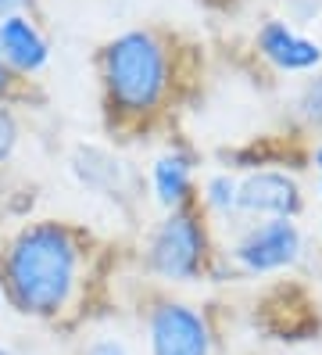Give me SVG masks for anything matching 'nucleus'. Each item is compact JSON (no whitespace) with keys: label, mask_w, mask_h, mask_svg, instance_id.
Masks as SVG:
<instances>
[{"label":"nucleus","mask_w":322,"mask_h":355,"mask_svg":"<svg viewBox=\"0 0 322 355\" xmlns=\"http://www.w3.org/2000/svg\"><path fill=\"white\" fill-rule=\"evenodd\" d=\"M4 298L33 320H57L79 284V244L61 223L21 226L0 266Z\"/></svg>","instance_id":"f257e3e1"},{"label":"nucleus","mask_w":322,"mask_h":355,"mask_svg":"<svg viewBox=\"0 0 322 355\" xmlns=\"http://www.w3.org/2000/svg\"><path fill=\"white\" fill-rule=\"evenodd\" d=\"M100 76H104L107 108L118 119H147L161 108L172 83L168 47L150 29L118 33L104 47Z\"/></svg>","instance_id":"f03ea898"},{"label":"nucleus","mask_w":322,"mask_h":355,"mask_svg":"<svg viewBox=\"0 0 322 355\" xmlns=\"http://www.w3.org/2000/svg\"><path fill=\"white\" fill-rule=\"evenodd\" d=\"M208 262V237L201 219L190 212V208H172L161 219V226L154 230L147 248V266L150 273L161 280H193L204 273Z\"/></svg>","instance_id":"7ed1b4c3"},{"label":"nucleus","mask_w":322,"mask_h":355,"mask_svg":"<svg viewBox=\"0 0 322 355\" xmlns=\"http://www.w3.org/2000/svg\"><path fill=\"white\" fill-rule=\"evenodd\" d=\"M150 355H211L208 320L186 302H158L147 316Z\"/></svg>","instance_id":"20e7f679"},{"label":"nucleus","mask_w":322,"mask_h":355,"mask_svg":"<svg viewBox=\"0 0 322 355\" xmlns=\"http://www.w3.org/2000/svg\"><path fill=\"white\" fill-rule=\"evenodd\" d=\"M236 262L247 273H276L301 259V230L294 219H265L262 226H251L236 244Z\"/></svg>","instance_id":"39448f33"},{"label":"nucleus","mask_w":322,"mask_h":355,"mask_svg":"<svg viewBox=\"0 0 322 355\" xmlns=\"http://www.w3.org/2000/svg\"><path fill=\"white\" fill-rule=\"evenodd\" d=\"M297 208H301V187L287 173L262 169V173H251L236 187V212H244V216L294 219Z\"/></svg>","instance_id":"423d86ee"},{"label":"nucleus","mask_w":322,"mask_h":355,"mask_svg":"<svg viewBox=\"0 0 322 355\" xmlns=\"http://www.w3.org/2000/svg\"><path fill=\"white\" fill-rule=\"evenodd\" d=\"M0 58L8 61L11 72L33 76L51 61V44L26 15H11L0 18Z\"/></svg>","instance_id":"0eeeda50"},{"label":"nucleus","mask_w":322,"mask_h":355,"mask_svg":"<svg viewBox=\"0 0 322 355\" xmlns=\"http://www.w3.org/2000/svg\"><path fill=\"white\" fill-rule=\"evenodd\" d=\"M258 47L279 72H308L322 61V47L315 40L294 33L287 22H265L258 33Z\"/></svg>","instance_id":"6e6552de"},{"label":"nucleus","mask_w":322,"mask_h":355,"mask_svg":"<svg viewBox=\"0 0 322 355\" xmlns=\"http://www.w3.org/2000/svg\"><path fill=\"white\" fill-rule=\"evenodd\" d=\"M150 183H154V194L158 201L168 208H183L190 201V158L179 155V151H165L158 162H154V169H150Z\"/></svg>","instance_id":"1a4fd4ad"},{"label":"nucleus","mask_w":322,"mask_h":355,"mask_svg":"<svg viewBox=\"0 0 322 355\" xmlns=\"http://www.w3.org/2000/svg\"><path fill=\"white\" fill-rule=\"evenodd\" d=\"M75 173L82 183L100 187V191H118L122 187V169L111 155H104L97 148H79L75 155Z\"/></svg>","instance_id":"9d476101"},{"label":"nucleus","mask_w":322,"mask_h":355,"mask_svg":"<svg viewBox=\"0 0 322 355\" xmlns=\"http://www.w3.org/2000/svg\"><path fill=\"white\" fill-rule=\"evenodd\" d=\"M236 183L233 176H211L208 180V194H204V201H208V208H215V212H236Z\"/></svg>","instance_id":"9b49d317"},{"label":"nucleus","mask_w":322,"mask_h":355,"mask_svg":"<svg viewBox=\"0 0 322 355\" xmlns=\"http://www.w3.org/2000/svg\"><path fill=\"white\" fill-rule=\"evenodd\" d=\"M297 112L305 122H312V126H322V76H315L305 90H301L297 97Z\"/></svg>","instance_id":"f8f14e48"},{"label":"nucleus","mask_w":322,"mask_h":355,"mask_svg":"<svg viewBox=\"0 0 322 355\" xmlns=\"http://www.w3.org/2000/svg\"><path fill=\"white\" fill-rule=\"evenodd\" d=\"M15 148H18V122H15V115L4 108V104H0V169L11 162Z\"/></svg>","instance_id":"ddd939ff"},{"label":"nucleus","mask_w":322,"mask_h":355,"mask_svg":"<svg viewBox=\"0 0 322 355\" xmlns=\"http://www.w3.org/2000/svg\"><path fill=\"white\" fill-rule=\"evenodd\" d=\"M86 355H129V352H125V345H122V341L104 338V341H93L90 348H86Z\"/></svg>","instance_id":"4468645a"},{"label":"nucleus","mask_w":322,"mask_h":355,"mask_svg":"<svg viewBox=\"0 0 322 355\" xmlns=\"http://www.w3.org/2000/svg\"><path fill=\"white\" fill-rule=\"evenodd\" d=\"M11 87H15V72L8 69V61L0 58V97H4V94H8Z\"/></svg>","instance_id":"2eb2a0df"},{"label":"nucleus","mask_w":322,"mask_h":355,"mask_svg":"<svg viewBox=\"0 0 322 355\" xmlns=\"http://www.w3.org/2000/svg\"><path fill=\"white\" fill-rule=\"evenodd\" d=\"M26 4V0H0V18H11V15H18V8Z\"/></svg>","instance_id":"dca6fc26"},{"label":"nucleus","mask_w":322,"mask_h":355,"mask_svg":"<svg viewBox=\"0 0 322 355\" xmlns=\"http://www.w3.org/2000/svg\"><path fill=\"white\" fill-rule=\"evenodd\" d=\"M315 169H319V191H322V148L315 151Z\"/></svg>","instance_id":"f3484780"},{"label":"nucleus","mask_w":322,"mask_h":355,"mask_svg":"<svg viewBox=\"0 0 322 355\" xmlns=\"http://www.w3.org/2000/svg\"><path fill=\"white\" fill-rule=\"evenodd\" d=\"M0 355H11V352H8V348H0Z\"/></svg>","instance_id":"a211bd4d"},{"label":"nucleus","mask_w":322,"mask_h":355,"mask_svg":"<svg viewBox=\"0 0 322 355\" xmlns=\"http://www.w3.org/2000/svg\"><path fill=\"white\" fill-rule=\"evenodd\" d=\"M0 298H4V284H0Z\"/></svg>","instance_id":"6ab92c4d"}]
</instances>
